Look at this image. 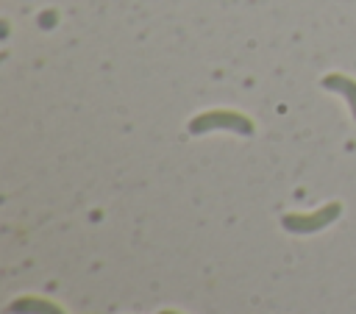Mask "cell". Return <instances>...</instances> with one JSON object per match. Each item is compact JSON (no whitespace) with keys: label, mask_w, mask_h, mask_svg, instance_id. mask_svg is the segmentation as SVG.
Returning <instances> with one entry per match:
<instances>
[{"label":"cell","mask_w":356,"mask_h":314,"mask_svg":"<svg viewBox=\"0 0 356 314\" xmlns=\"http://www.w3.org/2000/svg\"><path fill=\"white\" fill-rule=\"evenodd\" d=\"M211 131H231V133H239V136H253L256 133L253 119L245 117L242 111H234V108H211V111H203V114L189 119V133L192 136L211 133Z\"/></svg>","instance_id":"cell-1"},{"label":"cell","mask_w":356,"mask_h":314,"mask_svg":"<svg viewBox=\"0 0 356 314\" xmlns=\"http://www.w3.org/2000/svg\"><path fill=\"white\" fill-rule=\"evenodd\" d=\"M339 214H342V206L339 203H325L323 208H317L312 214H284L281 217V225L289 233H317V231L328 228Z\"/></svg>","instance_id":"cell-2"},{"label":"cell","mask_w":356,"mask_h":314,"mask_svg":"<svg viewBox=\"0 0 356 314\" xmlns=\"http://www.w3.org/2000/svg\"><path fill=\"white\" fill-rule=\"evenodd\" d=\"M8 314H64L61 306H56L53 300H44V297H17L8 303Z\"/></svg>","instance_id":"cell-3"},{"label":"cell","mask_w":356,"mask_h":314,"mask_svg":"<svg viewBox=\"0 0 356 314\" xmlns=\"http://www.w3.org/2000/svg\"><path fill=\"white\" fill-rule=\"evenodd\" d=\"M320 83H323V89H328V92H337V94H342V97L348 100L350 117L356 119V81H353V78H348V75L331 72V75H325V78H323Z\"/></svg>","instance_id":"cell-4"},{"label":"cell","mask_w":356,"mask_h":314,"mask_svg":"<svg viewBox=\"0 0 356 314\" xmlns=\"http://www.w3.org/2000/svg\"><path fill=\"white\" fill-rule=\"evenodd\" d=\"M161 314H178V311H161Z\"/></svg>","instance_id":"cell-5"}]
</instances>
